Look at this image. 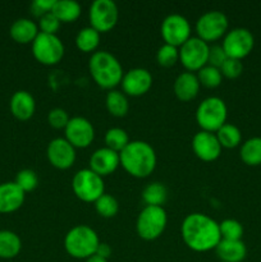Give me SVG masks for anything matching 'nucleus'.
<instances>
[{"instance_id":"12","label":"nucleus","mask_w":261,"mask_h":262,"mask_svg":"<svg viewBox=\"0 0 261 262\" xmlns=\"http://www.w3.org/2000/svg\"><path fill=\"white\" fill-rule=\"evenodd\" d=\"M161 36L165 43L173 46H182L191 37V25L184 15L171 13L161 22Z\"/></svg>"},{"instance_id":"10","label":"nucleus","mask_w":261,"mask_h":262,"mask_svg":"<svg viewBox=\"0 0 261 262\" xmlns=\"http://www.w3.org/2000/svg\"><path fill=\"white\" fill-rule=\"evenodd\" d=\"M89 17L91 27L97 32H106L117 25L119 17L118 5L113 0H95L90 5Z\"/></svg>"},{"instance_id":"28","label":"nucleus","mask_w":261,"mask_h":262,"mask_svg":"<svg viewBox=\"0 0 261 262\" xmlns=\"http://www.w3.org/2000/svg\"><path fill=\"white\" fill-rule=\"evenodd\" d=\"M105 104H106L110 114L115 115V117H124L129 109V102H128L127 96L118 90H112V91L107 92Z\"/></svg>"},{"instance_id":"39","label":"nucleus","mask_w":261,"mask_h":262,"mask_svg":"<svg viewBox=\"0 0 261 262\" xmlns=\"http://www.w3.org/2000/svg\"><path fill=\"white\" fill-rule=\"evenodd\" d=\"M69 115L68 113L66 112L61 107H54L49 112L48 120L50 123V125H53L54 128H66V125L68 124L69 122Z\"/></svg>"},{"instance_id":"36","label":"nucleus","mask_w":261,"mask_h":262,"mask_svg":"<svg viewBox=\"0 0 261 262\" xmlns=\"http://www.w3.org/2000/svg\"><path fill=\"white\" fill-rule=\"evenodd\" d=\"M14 183L22 189L23 192H31L37 187L38 178L37 174L32 170V169H23V170L18 171L15 176Z\"/></svg>"},{"instance_id":"3","label":"nucleus","mask_w":261,"mask_h":262,"mask_svg":"<svg viewBox=\"0 0 261 262\" xmlns=\"http://www.w3.org/2000/svg\"><path fill=\"white\" fill-rule=\"evenodd\" d=\"M89 68L94 81L102 89H113L122 82V64L109 51H95L90 58Z\"/></svg>"},{"instance_id":"19","label":"nucleus","mask_w":261,"mask_h":262,"mask_svg":"<svg viewBox=\"0 0 261 262\" xmlns=\"http://www.w3.org/2000/svg\"><path fill=\"white\" fill-rule=\"evenodd\" d=\"M25 202V192L14 183L7 182L0 184V212L8 214L19 209Z\"/></svg>"},{"instance_id":"8","label":"nucleus","mask_w":261,"mask_h":262,"mask_svg":"<svg viewBox=\"0 0 261 262\" xmlns=\"http://www.w3.org/2000/svg\"><path fill=\"white\" fill-rule=\"evenodd\" d=\"M32 53L40 63L53 66L63 58L64 45L56 35L38 32L32 42Z\"/></svg>"},{"instance_id":"26","label":"nucleus","mask_w":261,"mask_h":262,"mask_svg":"<svg viewBox=\"0 0 261 262\" xmlns=\"http://www.w3.org/2000/svg\"><path fill=\"white\" fill-rule=\"evenodd\" d=\"M241 159L245 164L251 166L261 164V137L248 138L241 146Z\"/></svg>"},{"instance_id":"9","label":"nucleus","mask_w":261,"mask_h":262,"mask_svg":"<svg viewBox=\"0 0 261 262\" xmlns=\"http://www.w3.org/2000/svg\"><path fill=\"white\" fill-rule=\"evenodd\" d=\"M209 43L202 38L189 37L179 49V60L188 72H199L202 67L207 66L209 59Z\"/></svg>"},{"instance_id":"7","label":"nucleus","mask_w":261,"mask_h":262,"mask_svg":"<svg viewBox=\"0 0 261 262\" xmlns=\"http://www.w3.org/2000/svg\"><path fill=\"white\" fill-rule=\"evenodd\" d=\"M72 188L74 194L84 202H95L104 194V181L102 177L91 169H82L74 174L72 179Z\"/></svg>"},{"instance_id":"41","label":"nucleus","mask_w":261,"mask_h":262,"mask_svg":"<svg viewBox=\"0 0 261 262\" xmlns=\"http://www.w3.org/2000/svg\"><path fill=\"white\" fill-rule=\"evenodd\" d=\"M54 3L55 0H35V2L31 4V9H32L33 14L36 15H44L45 13L51 12L54 7Z\"/></svg>"},{"instance_id":"24","label":"nucleus","mask_w":261,"mask_h":262,"mask_svg":"<svg viewBox=\"0 0 261 262\" xmlns=\"http://www.w3.org/2000/svg\"><path fill=\"white\" fill-rule=\"evenodd\" d=\"M51 12L60 22H73L81 14V5L76 0H55Z\"/></svg>"},{"instance_id":"35","label":"nucleus","mask_w":261,"mask_h":262,"mask_svg":"<svg viewBox=\"0 0 261 262\" xmlns=\"http://www.w3.org/2000/svg\"><path fill=\"white\" fill-rule=\"evenodd\" d=\"M158 63L163 67H173L179 60V50L177 46L163 43L156 53Z\"/></svg>"},{"instance_id":"23","label":"nucleus","mask_w":261,"mask_h":262,"mask_svg":"<svg viewBox=\"0 0 261 262\" xmlns=\"http://www.w3.org/2000/svg\"><path fill=\"white\" fill-rule=\"evenodd\" d=\"M37 35V25L28 18H19V19L14 20L10 27V36L13 40L19 43L33 42Z\"/></svg>"},{"instance_id":"13","label":"nucleus","mask_w":261,"mask_h":262,"mask_svg":"<svg viewBox=\"0 0 261 262\" xmlns=\"http://www.w3.org/2000/svg\"><path fill=\"white\" fill-rule=\"evenodd\" d=\"M228 30V18L220 10L205 12L196 22V31L200 38L209 42L222 37Z\"/></svg>"},{"instance_id":"21","label":"nucleus","mask_w":261,"mask_h":262,"mask_svg":"<svg viewBox=\"0 0 261 262\" xmlns=\"http://www.w3.org/2000/svg\"><path fill=\"white\" fill-rule=\"evenodd\" d=\"M36 109V102L32 95L27 91H17L10 99V112L20 120L30 119Z\"/></svg>"},{"instance_id":"25","label":"nucleus","mask_w":261,"mask_h":262,"mask_svg":"<svg viewBox=\"0 0 261 262\" xmlns=\"http://www.w3.org/2000/svg\"><path fill=\"white\" fill-rule=\"evenodd\" d=\"M20 238L10 230H0V258H13L20 252Z\"/></svg>"},{"instance_id":"43","label":"nucleus","mask_w":261,"mask_h":262,"mask_svg":"<svg viewBox=\"0 0 261 262\" xmlns=\"http://www.w3.org/2000/svg\"><path fill=\"white\" fill-rule=\"evenodd\" d=\"M86 262H107V260L104 257H100L99 255H96V253H95V255L90 256L89 258H86Z\"/></svg>"},{"instance_id":"31","label":"nucleus","mask_w":261,"mask_h":262,"mask_svg":"<svg viewBox=\"0 0 261 262\" xmlns=\"http://www.w3.org/2000/svg\"><path fill=\"white\" fill-rule=\"evenodd\" d=\"M104 140L106 147L112 148V150L117 151V152H120V151L130 142L128 133L125 132L123 128L119 127H114L107 129L106 133H105Z\"/></svg>"},{"instance_id":"42","label":"nucleus","mask_w":261,"mask_h":262,"mask_svg":"<svg viewBox=\"0 0 261 262\" xmlns=\"http://www.w3.org/2000/svg\"><path fill=\"white\" fill-rule=\"evenodd\" d=\"M96 255H99L100 257H104L107 260V257L112 255V248H110V246L107 245V243L100 242L99 247H97V251H96Z\"/></svg>"},{"instance_id":"4","label":"nucleus","mask_w":261,"mask_h":262,"mask_svg":"<svg viewBox=\"0 0 261 262\" xmlns=\"http://www.w3.org/2000/svg\"><path fill=\"white\" fill-rule=\"evenodd\" d=\"M100 239L97 233L87 225H76L72 228L64 238L66 251L74 258H89L95 255Z\"/></svg>"},{"instance_id":"15","label":"nucleus","mask_w":261,"mask_h":262,"mask_svg":"<svg viewBox=\"0 0 261 262\" xmlns=\"http://www.w3.org/2000/svg\"><path fill=\"white\" fill-rule=\"evenodd\" d=\"M48 159L55 168L68 169L76 160V147L66 138H54L48 146Z\"/></svg>"},{"instance_id":"2","label":"nucleus","mask_w":261,"mask_h":262,"mask_svg":"<svg viewBox=\"0 0 261 262\" xmlns=\"http://www.w3.org/2000/svg\"><path fill=\"white\" fill-rule=\"evenodd\" d=\"M120 164L133 177L145 178L156 166V154L145 141H130L119 152Z\"/></svg>"},{"instance_id":"40","label":"nucleus","mask_w":261,"mask_h":262,"mask_svg":"<svg viewBox=\"0 0 261 262\" xmlns=\"http://www.w3.org/2000/svg\"><path fill=\"white\" fill-rule=\"evenodd\" d=\"M227 54H225L224 49L220 45H212L209 49V59H207V64L212 67H216L220 68L222 64L224 63L225 59H227Z\"/></svg>"},{"instance_id":"37","label":"nucleus","mask_w":261,"mask_h":262,"mask_svg":"<svg viewBox=\"0 0 261 262\" xmlns=\"http://www.w3.org/2000/svg\"><path fill=\"white\" fill-rule=\"evenodd\" d=\"M60 20L58 19L53 12L45 13L41 15L40 20H38V27H40V32L50 33V35H56L59 27H60Z\"/></svg>"},{"instance_id":"22","label":"nucleus","mask_w":261,"mask_h":262,"mask_svg":"<svg viewBox=\"0 0 261 262\" xmlns=\"http://www.w3.org/2000/svg\"><path fill=\"white\" fill-rule=\"evenodd\" d=\"M215 251L223 262H241L247 255V248L242 241L222 239L215 247Z\"/></svg>"},{"instance_id":"20","label":"nucleus","mask_w":261,"mask_h":262,"mask_svg":"<svg viewBox=\"0 0 261 262\" xmlns=\"http://www.w3.org/2000/svg\"><path fill=\"white\" fill-rule=\"evenodd\" d=\"M200 81L197 74L192 72H183L174 81V92L182 101H189L194 99L200 91Z\"/></svg>"},{"instance_id":"34","label":"nucleus","mask_w":261,"mask_h":262,"mask_svg":"<svg viewBox=\"0 0 261 262\" xmlns=\"http://www.w3.org/2000/svg\"><path fill=\"white\" fill-rule=\"evenodd\" d=\"M197 78H199L200 84H204L206 87H216L222 83L223 74L219 68L212 66H205L197 72Z\"/></svg>"},{"instance_id":"14","label":"nucleus","mask_w":261,"mask_h":262,"mask_svg":"<svg viewBox=\"0 0 261 262\" xmlns=\"http://www.w3.org/2000/svg\"><path fill=\"white\" fill-rule=\"evenodd\" d=\"M66 140L74 147H87L94 141L95 129L92 123L83 117H73L64 128Z\"/></svg>"},{"instance_id":"6","label":"nucleus","mask_w":261,"mask_h":262,"mask_svg":"<svg viewBox=\"0 0 261 262\" xmlns=\"http://www.w3.org/2000/svg\"><path fill=\"white\" fill-rule=\"evenodd\" d=\"M166 223H168V216L163 206L146 205L138 214L136 229L142 239L153 241L163 234Z\"/></svg>"},{"instance_id":"38","label":"nucleus","mask_w":261,"mask_h":262,"mask_svg":"<svg viewBox=\"0 0 261 262\" xmlns=\"http://www.w3.org/2000/svg\"><path fill=\"white\" fill-rule=\"evenodd\" d=\"M219 69L223 76H225L227 78H237L242 74L243 64L240 59L227 58Z\"/></svg>"},{"instance_id":"30","label":"nucleus","mask_w":261,"mask_h":262,"mask_svg":"<svg viewBox=\"0 0 261 262\" xmlns=\"http://www.w3.org/2000/svg\"><path fill=\"white\" fill-rule=\"evenodd\" d=\"M100 43V32H97L94 27H83L76 36V45L79 50L84 53L94 51Z\"/></svg>"},{"instance_id":"1","label":"nucleus","mask_w":261,"mask_h":262,"mask_svg":"<svg viewBox=\"0 0 261 262\" xmlns=\"http://www.w3.org/2000/svg\"><path fill=\"white\" fill-rule=\"evenodd\" d=\"M181 232L184 243L196 252L212 250L222 241L219 223L201 212L187 215L182 222Z\"/></svg>"},{"instance_id":"17","label":"nucleus","mask_w":261,"mask_h":262,"mask_svg":"<svg viewBox=\"0 0 261 262\" xmlns=\"http://www.w3.org/2000/svg\"><path fill=\"white\" fill-rule=\"evenodd\" d=\"M192 148L194 154L204 161H212L222 154V145L216 135L207 130H200L192 138Z\"/></svg>"},{"instance_id":"16","label":"nucleus","mask_w":261,"mask_h":262,"mask_svg":"<svg viewBox=\"0 0 261 262\" xmlns=\"http://www.w3.org/2000/svg\"><path fill=\"white\" fill-rule=\"evenodd\" d=\"M123 91L130 96H141L146 94L151 89L153 84V76L145 68H132L123 74L122 78Z\"/></svg>"},{"instance_id":"33","label":"nucleus","mask_w":261,"mask_h":262,"mask_svg":"<svg viewBox=\"0 0 261 262\" xmlns=\"http://www.w3.org/2000/svg\"><path fill=\"white\" fill-rule=\"evenodd\" d=\"M219 229L222 239L242 241L243 225L235 219H225L219 223Z\"/></svg>"},{"instance_id":"27","label":"nucleus","mask_w":261,"mask_h":262,"mask_svg":"<svg viewBox=\"0 0 261 262\" xmlns=\"http://www.w3.org/2000/svg\"><path fill=\"white\" fill-rule=\"evenodd\" d=\"M168 197V189L160 182L147 184L142 191V200L147 206H163Z\"/></svg>"},{"instance_id":"29","label":"nucleus","mask_w":261,"mask_h":262,"mask_svg":"<svg viewBox=\"0 0 261 262\" xmlns=\"http://www.w3.org/2000/svg\"><path fill=\"white\" fill-rule=\"evenodd\" d=\"M216 137L219 140L222 147L233 148L237 147L242 141V133H241L240 128L235 127L234 124L230 123H225L224 125L216 130Z\"/></svg>"},{"instance_id":"32","label":"nucleus","mask_w":261,"mask_h":262,"mask_svg":"<svg viewBox=\"0 0 261 262\" xmlns=\"http://www.w3.org/2000/svg\"><path fill=\"white\" fill-rule=\"evenodd\" d=\"M95 209L101 216L113 217L119 211V202L112 194L104 193L95 201Z\"/></svg>"},{"instance_id":"44","label":"nucleus","mask_w":261,"mask_h":262,"mask_svg":"<svg viewBox=\"0 0 261 262\" xmlns=\"http://www.w3.org/2000/svg\"><path fill=\"white\" fill-rule=\"evenodd\" d=\"M222 262H223V261H222Z\"/></svg>"},{"instance_id":"5","label":"nucleus","mask_w":261,"mask_h":262,"mask_svg":"<svg viewBox=\"0 0 261 262\" xmlns=\"http://www.w3.org/2000/svg\"><path fill=\"white\" fill-rule=\"evenodd\" d=\"M228 109L224 100L217 96H210L202 100L196 110V120L202 130L216 132L227 120Z\"/></svg>"},{"instance_id":"11","label":"nucleus","mask_w":261,"mask_h":262,"mask_svg":"<svg viewBox=\"0 0 261 262\" xmlns=\"http://www.w3.org/2000/svg\"><path fill=\"white\" fill-rule=\"evenodd\" d=\"M253 45H255V38L252 32L247 28L237 27L227 32L222 46L228 58L241 60L252 51Z\"/></svg>"},{"instance_id":"18","label":"nucleus","mask_w":261,"mask_h":262,"mask_svg":"<svg viewBox=\"0 0 261 262\" xmlns=\"http://www.w3.org/2000/svg\"><path fill=\"white\" fill-rule=\"evenodd\" d=\"M120 156L119 152L109 147L97 148L90 158V169L100 177L112 174L119 166Z\"/></svg>"}]
</instances>
